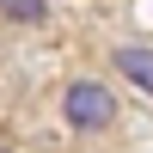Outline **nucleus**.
<instances>
[{
    "instance_id": "obj_3",
    "label": "nucleus",
    "mask_w": 153,
    "mask_h": 153,
    "mask_svg": "<svg viewBox=\"0 0 153 153\" xmlns=\"http://www.w3.org/2000/svg\"><path fill=\"white\" fill-rule=\"evenodd\" d=\"M0 12H6V19H19V25H37L49 12V0H0Z\"/></svg>"
},
{
    "instance_id": "obj_2",
    "label": "nucleus",
    "mask_w": 153,
    "mask_h": 153,
    "mask_svg": "<svg viewBox=\"0 0 153 153\" xmlns=\"http://www.w3.org/2000/svg\"><path fill=\"white\" fill-rule=\"evenodd\" d=\"M117 68L129 74L141 92H153V49H117Z\"/></svg>"
},
{
    "instance_id": "obj_1",
    "label": "nucleus",
    "mask_w": 153,
    "mask_h": 153,
    "mask_svg": "<svg viewBox=\"0 0 153 153\" xmlns=\"http://www.w3.org/2000/svg\"><path fill=\"white\" fill-rule=\"evenodd\" d=\"M110 117H117V98H110L104 86H92V80L68 86V123L74 129H104Z\"/></svg>"
}]
</instances>
